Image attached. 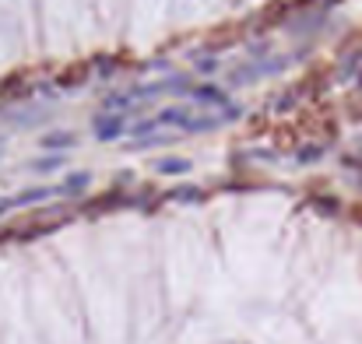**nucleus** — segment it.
I'll use <instances>...</instances> for the list:
<instances>
[{"instance_id":"0eeeda50","label":"nucleus","mask_w":362,"mask_h":344,"mask_svg":"<svg viewBox=\"0 0 362 344\" xmlns=\"http://www.w3.org/2000/svg\"><path fill=\"white\" fill-rule=\"evenodd\" d=\"M67 162V154H49V159H36V162H28V169L32 172H53Z\"/></svg>"},{"instance_id":"f03ea898","label":"nucleus","mask_w":362,"mask_h":344,"mask_svg":"<svg viewBox=\"0 0 362 344\" xmlns=\"http://www.w3.org/2000/svg\"><path fill=\"white\" fill-rule=\"evenodd\" d=\"M127 134V116L124 113H99L95 116V137L99 141H116Z\"/></svg>"},{"instance_id":"9d476101","label":"nucleus","mask_w":362,"mask_h":344,"mask_svg":"<svg viewBox=\"0 0 362 344\" xmlns=\"http://www.w3.org/2000/svg\"><path fill=\"white\" fill-rule=\"evenodd\" d=\"M4 148H8V141H4V137H0V154H4Z\"/></svg>"},{"instance_id":"f257e3e1","label":"nucleus","mask_w":362,"mask_h":344,"mask_svg":"<svg viewBox=\"0 0 362 344\" xmlns=\"http://www.w3.org/2000/svg\"><path fill=\"white\" fill-rule=\"evenodd\" d=\"M190 102H194V106H218V113H243L239 106H232L229 95H225L222 88H215V84H201V88H194V91H190Z\"/></svg>"},{"instance_id":"1a4fd4ad","label":"nucleus","mask_w":362,"mask_h":344,"mask_svg":"<svg viewBox=\"0 0 362 344\" xmlns=\"http://www.w3.org/2000/svg\"><path fill=\"white\" fill-rule=\"evenodd\" d=\"M159 127H162V123H159V119L152 116V119H141V123H137V127H131V130H134L137 137H148V134H155Z\"/></svg>"},{"instance_id":"7ed1b4c3","label":"nucleus","mask_w":362,"mask_h":344,"mask_svg":"<svg viewBox=\"0 0 362 344\" xmlns=\"http://www.w3.org/2000/svg\"><path fill=\"white\" fill-rule=\"evenodd\" d=\"M49 197H56V190H53V186H36V190H21L18 197H8L4 204H8V211H14V207L39 204V200H49Z\"/></svg>"},{"instance_id":"6e6552de","label":"nucleus","mask_w":362,"mask_h":344,"mask_svg":"<svg viewBox=\"0 0 362 344\" xmlns=\"http://www.w3.org/2000/svg\"><path fill=\"white\" fill-rule=\"evenodd\" d=\"M169 200H179V204H194V200H204V194L197 186H179V190H169Z\"/></svg>"},{"instance_id":"423d86ee","label":"nucleus","mask_w":362,"mask_h":344,"mask_svg":"<svg viewBox=\"0 0 362 344\" xmlns=\"http://www.w3.org/2000/svg\"><path fill=\"white\" fill-rule=\"evenodd\" d=\"M74 144H78V137L67 134V130H53V134L43 137V148H74Z\"/></svg>"},{"instance_id":"20e7f679","label":"nucleus","mask_w":362,"mask_h":344,"mask_svg":"<svg viewBox=\"0 0 362 344\" xmlns=\"http://www.w3.org/2000/svg\"><path fill=\"white\" fill-rule=\"evenodd\" d=\"M92 186V172H71L64 183L56 186V197H78Z\"/></svg>"},{"instance_id":"39448f33","label":"nucleus","mask_w":362,"mask_h":344,"mask_svg":"<svg viewBox=\"0 0 362 344\" xmlns=\"http://www.w3.org/2000/svg\"><path fill=\"white\" fill-rule=\"evenodd\" d=\"M194 165L187 162V159H159L155 162V172H162V176H187Z\"/></svg>"}]
</instances>
